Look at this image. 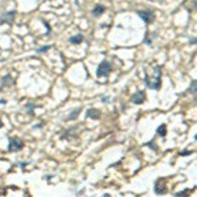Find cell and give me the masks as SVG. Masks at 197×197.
Returning a JSON list of instances; mask_svg holds the SVG:
<instances>
[{"instance_id": "7", "label": "cell", "mask_w": 197, "mask_h": 197, "mask_svg": "<svg viewBox=\"0 0 197 197\" xmlns=\"http://www.w3.org/2000/svg\"><path fill=\"white\" fill-rule=\"evenodd\" d=\"M70 44H74V45H79L84 41V36L83 34H76V36H72L71 38L68 39Z\"/></svg>"}, {"instance_id": "24", "label": "cell", "mask_w": 197, "mask_h": 197, "mask_svg": "<svg viewBox=\"0 0 197 197\" xmlns=\"http://www.w3.org/2000/svg\"><path fill=\"white\" fill-rule=\"evenodd\" d=\"M150 1H151V0H150Z\"/></svg>"}, {"instance_id": "1", "label": "cell", "mask_w": 197, "mask_h": 197, "mask_svg": "<svg viewBox=\"0 0 197 197\" xmlns=\"http://www.w3.org/2000/svg\"><path fill=\"white\" fill-rule=\"evenodd\" d=\"M160 79H162V67L160 66H156L155 67V76L154 78H145V81H146V86L151 89H159L160 88Z\"/></svg>"}, {"instance_id": "17", "label": "cell", "mask_w": 197, "mask_h": 197, "mask_svg": "<svg viewBox=\"0 0 197 197\" xmlns=\"http://www.w3.org/2000/svg\"><path fill=\"white\" fill-rule=\"evenodd\" d=\"M188 193H189V189H185V190H183V192L176 193V196H187Z\"/></svg>"}, {"instance_id": "9", "label": "cell", "mask_w": 197, "mask_h": 197, "mask_svg": "<svg viewBox=\"0 0 197 197\" xmlns=\"http://www.w3.org/2000/svg\"><path fill=\"white\" fill-rule=\"evenodd\" d=\"M104 12H105V7H104V5H96L95 9L92 11V15L97 17V16H100V15L104 13Z\"/></svg>"}, {"instance_id": "14", "label": "cell", "mask_w": 197, "mask_h": 197, "mask_svg": "<svg viewBox=\"0 0 197 197\" xmlns=\"http://www.w3.org/2000/svg\"><path fill=\"white\" fill-rule=\"evenodd\" d=\"M196 84H197V81H196V80H192V84H190L189 92H190V93H193V95L196 93Z\"/></svg>"}, {"instance_id": "21", "label": "cell", "mask_w": 197, "mask_h": 197, "mask_svg": "<svg viewBox=\"0 0 197 197\" xmlns=\"http://www.w3.org/2000/svg\"><path fill=\"white\" fill-rule=\"evenodd\" d=\"M189 44H193V45H195V44H196V39H190Z\"/></svg>"}, {"instance_id": "19", "label": "cell", "mask_w": 197, "mask_h": 197, "mask_svg": "<svg viewBox=\"0 0 197 197\" xmlns=\"http://www.w3.org/2000/svg\"><path fill=\"white\" fill-rule=\"evenodd\" d=\"M102 101H104V102H108V101H109V97H107V96H104V97H102Z\"/></svg>"}, {"instance_id": "11", "label": "cell", "mask_w": 197, "mask_h": 197, "mask_svg": "<svg viewBox=\"0 0 197 197\" xmlns=\"http://www.w3.org/2000/svg\"><path fill=\"white\" fill-rule=\"evenodd\" d=\"M156 133L160 135V137H166V134H167V126H166L164 124H163V125H160L159 128H158Z\"/></svg>"}, {"instance_id": "22", "label": "cell", "mask_w": 197, "mask_h": 197, "mask_svg": "<svg viewBox=\"0 0 197 197\" xmlns=\"http://www.w3.org/2000/svg\"><path fill=\"white\" fill-rule=\"evenodd\" d=\"M1 128H3V121L0 120V129H1Z\"/></svg>"}, {"instance_id": "2", "label": "cell", "mask_w": 197, "mask_h": 197, "mask_svg": "<svg viewBox=\"0 0 197 197\" xmlns=\"http://www.w3.org/2000/svg\"><path fill=\"white\" fill-rule=\"evenodd\" d=\"M112 71V66L110 63L107 62V60H102L99 65L97 70H96V76L97 78H102V76H108Z\"/></svg>"}, {"instance_id": "15", "label": "cell", "mask_w": 197, "mask_h": 197, "mask_svg": "<svg viewBox=\"0 0 197 197\" xmlns=\"http://www.w3.org/2000/svg\"><path fill=\"white\" fill-rule=\"evenodd\" d=\"M146 146L151 147V148H153L154 151H156V150H158V147H156V146H154V141H151V142H147V143H146Z\"/></svg>"}, {"instance_id": "12", "label": "cell", "mask_w": 197, "mask_h": 197, "mask_svg": "<svg viewBox=\"0 0 197 197\" xmlns=\"http://www.w3.org/2000/svg\"><path fill=\"white\" fill-rule=\"evenodd\" d=\"M51 47H53V46H51V45H47V46H44V47H39V49H37V50H36V53H37V54L46 53V51L49 50V49H51Z\"/></svg>"}, {"instance_id": "4", "label": "cell", "mask_w": 197, "mask_h": 197, "mask_svg": "<svg viewBox=\"0 0 197 197\" xmlns=\"http://www.w3.org/2000/svg\"><path fill=\"white\" fill-rule=\"evenodd\" d=\"M15 16H16V12L11 11V12H5L0 16V24H12L15 20Z\"/></svg>"}, {"instance_id": "3", "label": "cell", "mask_w": 197, "mask_h": 197, "mask_svg": "<svg viewBox=\"0 0 197 197\" xmlns=\"http://www.w3.org/2000/svg\"><path fill=\"white\" fill-rule=\"evenodd\" d=\"M24 147V142L20 138H11L9 145H8V150L9 151H20Z\"/></svg>"}, {"instance_id": "8", "label": "cell", "mask_w": 197, "mask_h": 197, "mask_svg": "<svg viewBox=\"0 0 197 197\" xmlns=\"http://www.w3.org/2000/svg\"><path fill=\"white\" fill-rule=\"evenodd\" d=\"M1 84H3V87H11V86H13V79H12V76L9 74H7L4 78L1 79Z\"/></svg>"}, {"instance_id": "16", "label": "cell", "mask_w": 197, "mask_h": 197, "mask_svg": "<svg viewBox=\"0 0 197 197\" xmlns=\"http://www.w3.org/2000/svg\"><path fill=\"white\" fill-rule=\"evenodd\" d=\"M190 154H192V151H180L179 155H180V156H187V155H190Z\"/></svg>"}, {"instance_id": "18", "label": "cell", "mask_w": 197, "mask_h": 197, "mask_svg": "<svg viewBox=\"0 0 197 197\" xmlns=\"http://www.w3.org/2000/svg\"><path fill=\"white\" fill-rule=\"evenodd\" d=\"M26 107H28V109H29V114H34V112H33V108H34V105H33V104H28Z\"/></svg>"}, {"instance_id": "13", "label": "cell", "mask_w": 197, "mask_h": 197, "mask_svg": "<svg viewBox=\"0 0 197 197\" xmlns=\"http://www.w3.org/2000/svg\"><path fill=\"white\" fill-rule=\"evenodd\" d=\"M80 110H81L80 108H79V109H76V110H74V112H72V113H71V114H70V116H68V120H75V118H76V117L79 116V113H80Z\"/></svg>"}, {"instance_id": "5", "label": "cell", "mask_w": 197, "mask_h": 197, "mask_svg": "<svg viewBox=\"0 0 197 197\" xmlns=\"http://www.w3.org/2000/svg\"><path fill=\"white\" fill-rule=\"evenodd\" d=\"M137 13L146 24H150V23L154 21V13L153 12H150V11H138Z\"/></svg>"}, {"instance_id": "6", "label": "cell", "mask_w": 197, "mask_h": 197, "mask_svg": "<svg viewBox=\"0 0 197 197\" xmlns=\"http://www.w3.org/2000/svg\"><path fill=\"white\" fill-rule=\"evenodd\" d=\"M145 99H146V96H145L143 91H139V92L134 93V95L132 96V101L134 102V104H142V102L145 101Z\"/></svg>"}, {"instance_id": "20", "label": "cell", "mask_w": 197, "mask_h": 197, "mask_svg": "<svg viewBox=\"0 0 197 197\" xmlns=\"http://www.w3.org/2000/svg\"><path fill=\"white\" fill-rule=\"evenodd\" d=\"M0 104H3V105H4V104H7V101H5V100L3 99V100H0Z\"/></svg>"}, {"instance_id": "23", "label": "cell", "mask_w": 197, "mask_h": 197, "mask_svg": "<svg viewBox=\"0 0 197 197\" xmlns=\"http://www.w3.org/2000/svg\"><path fill=\"white\" fill-rule=\"evenodd\" d=\"M75 3H76V5H79V1H78V0H75Z\"/></svg>"}, {"instance_id": "10", "label": "cell", "mask_w": 197, "mask_h": 197, "mask_svg": "<svg viewBox=\"0 0 197 197\" xmlns=\"http://www.w3.org/2000/svg\"><path fill=\"white\" fill-rule=\"evenodd\" d=\"M87 117L93 118V120H97V118L100 117V113H99V110H96V109H88V110H87Z\"/></svg>"}]
</instances>
